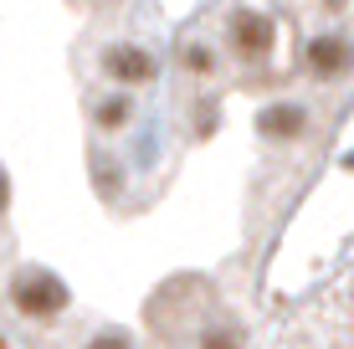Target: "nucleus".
Here are the masks:
<instances>
[{"instance_id": "nucleus-1", "label": "nucleus", "mask_w": 354, "mask_h": 349, "mask_svg": "<svg viewBox=\"0 0 354 349\" xmlns=\"http://www.w3.org/2000/svg\"><path fill=\"white\" fill-rule=\"evenodd\" d=\"M10 303H16V314H26V319H57L67 308V287L57 283L52 272L26 267V272H16V283H10Z\"/></svg>"}, {"instance_id": "nucleus-2", "label": "nucleus", "mask_w": 354, "mask_h": 349, "mask_svg": "<svg viewBox=\"0 0 354 349\" xmlns=\"http://www.w3.org/2000/svg\"><path fill=\"white\" fill-rule=\"evenodd\" d=\"M97 67H103V77H108V82H118V88H139V82H154V72H160V62H154L144 46H133V41L108 46V52L97 57Z\"/></svg>"}, {"instance_id": "nucleus-3", "label": "nucleus", "mask_w": 354, "mask_h": 349, "mask_svg": "<svg viewBox=\"0 0 354 349\" xmlns=\"http://www.w3.org/2000/svg\"><path fill=\"white\" fill-rule=\"evenodd\" d=\"M226 36H231V46H236L241 62H262V57L272 52V41H277V26L267 16H257V10H236Z\"/></svg>"}, {"instance_id": "nucleus-4", "label": "nucleus", "mask_w": 354, "mask_h": 349, "mask_svg": "<svg viewBox=\"0 0 354 349\" xmlns=\"http://www.w3.org/2000/svg\"><path fill=\"white\" fill-rule=\"evenodd\" d=\"M303 62H308V72H313V77H344V72L354 67V46L344 41V36L324 31V36H313V41H308Z\"/></svg>"}, {"instance_id": "nucleus-5", "label": "nucleus", "mask_w": 354, "mask_h": 349, "mask_svg": "<svg viewBox=\"0 0 354 349\" xmlns=\"http://www.w3.org/2000/svg\"><path fill=\"white\" fill-rule=\"evenodd\" d=\"M303 124H308L303 103H272V108H262V118H257L262 139H272V144H277V139H298Z\"/></svg>"}, {"instance_id": "nucleus-6", "label": "nucleus", "mask_w": 354, "mask_h": 349, "mask_svg": "<svg viewBox=\"0 0 354 349\" xmlns=\"http://www.w3.org/2000/svg\"><path fill=\"white\" fill-rule=\"evenodd\" d=\"M93 124L103 129V134H118V129H129V124H133V98H129V88L103 93V98L93 103Z\"/></svg>"}, {"instance_id": "nucleus-7", "label": "nucleus", "mask_w": 354, "mask_h": 349, "mask_svg": "<svg viewBox=\"0 0 354 349\" xmlns=\"http://www.w3.org/2000/svg\"><path fill=\"white\" fill-rule=\"evenodd\" d=\"M180 62H185L190 77H216V46H211V41H185Z\"/></svg>"}, {"instance_id": "nucleus-8", "label": "nucleus", "mask_w": 354, "mask_h": 349, "mask_svg": "<svg viewBox=\"0 0 354 349\" xmlns=\"http://www.w3.org/2000/svg\"><path fill=\"white\" fill-rule=\"evenodd\" d=\"M88 349H133V344H129V334H118V329H97L88 339Z\"/></svg>"}, {"instance_id": "nucleus-9", "label": "nucleus", "mask_w": 354, "mask_h": 349, "mask_svg": "<svg viewBox=\"0 0 354 349\" xmlns=\"http://www.w3.org/2000/svg\"><path fill=\"white\" fill-rule=\"evenodd\" d=\"M0 211H6V170H0Z\"/></svg>"}]
</instances>
